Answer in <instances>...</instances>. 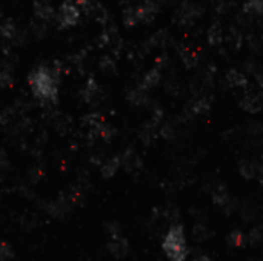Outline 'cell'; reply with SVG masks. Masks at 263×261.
I'll return each instance as SVG.
<instances>
[{
  "mask_svg": "<svg viewBox=\"0 0 263 261\" xmlns=\"http://www.w3.org/2000/svg\"><path fill=\"white\" fill-rule=\"evenodd\" d=\"M60 80V66L56 62L54 66L40 65L31 71L28 76V83L34 97L43 102L54 103L57 100V85Z\"/></svg>",
  "mask_w": 263,
  "mask_h": 261,
  "instance_id": "6da1fadb",
  "label": "cell"
},
{
  "mask_svg": "<svg viewBox=\"0 0 263 261\" xmlns=\"http://www.w3.org/2000/svg\"><path fill=\"white\" fill-rule=\"evenodd\" d=\"M162 249L170 261H186L188 258V244L186 236L182 224H171L168 232L165 233V238L162 241Z\"/></svg>",
  "mask_w": 263,
  "mask_h": 261,
  "instance_id": "7a4b0ae2",
  "label": "cell"
},
{
  "mask_svg": "<svg viewBox=\"0 0 263 261\" xmlns=\"http://www.w3.org/2000/svg\"><path fill=\"white\" fill-rule=\"evenodd\" d=\"M56 19H57V23L60 28L76 27L80 20V10L73 0H65L59 8V14Z\"/></svg>",
  "mask_w": 263,
  "mask_h": 261,
  "instance_id": "3957f363",
  "label": "cell"
},
{
  "mask_svg": "<svg viewBox=\"0 0 263 261\" xmlns=\"http://www.w3.org/2000/svg\"><path fill=\"white\" fill-rule=\"evenodd\" d=\"M202 14H203V8L200 5L189 2V0H185L179 10V20L182 25H191V23L196 19H199Z\"/></svg>",
  "mask_w": 263,
  "mask_h": 261,
  "instance_id": "277c9868",
  "label": "cell"
},
{
  "mask_svg": "<svg viewBox=\"0 0 263 261\" xmlns=\"http://www.w3.org/2000/svg\"><path fill=\"white\" fill-rule=\"evenodd\" d=\"M73 203H74L73 197H60L56 201H51L50 204H48L46 212L50 213L53 218L60 220L69 213L71 207H73Z\"/></svg>",
  "mask_w": 263,
  "mask_h": 261,
  "instance_id": "5b68a950",
  "label": "cell"
},
{
  "mask_svg": "<svg viewBox=\"0 0 263 261\" xmlns=\"http://www.w3.org/2000/svg\"><path fill=\"white\" fill-rule=\"evenodd\" d=\"M108 250L114 258L122 259L128 255L129 252V243L123 236V233H117L109 236V243H108Z\"/></svg>",
  "mask_w": 263,
  "mask_h": 261,
  "instance_id": "8992f818",
  "label": "cell"
},
{
  "mask_svg": "<svg viewBox=\"0 0 263 261\" xmlns=\"http://www.w3.org/2000/svg\"><path fill=\"white\" fill-rule=\"evenodd\" d=\"M159 2L156 0H143V4L136 7V11H137V17H139V22H143V23H151L156 17V14L159 13Z\"/></svg>",
  "mask_w": 263,
  "mask_h": 261,
  "instance_id": "52a82bcc",
  "label": "cell"
},
{
  "mask_svg": "<svg viewBox=\"0 0 263 261\" xmlns=\"http://www.w3.org/2000/svg\"><path fill=\"white\" fill-rule=\"evenodd\" d=\"M212 203L214 204H217L220 209H223L225 212L228 210H231L232 209V198L228 195V191H226V187L223 186V184H219V186H216L212 189Z\"/></svg>",
  "mask_w": 263,
  "mask_h": 261,
  "instance_id": "ba28073f",
  "label": "cell"
},
{
  "mask_svg": "<svg viewBox=\"0 0 263 261\" xmlns=\"http://www.w3.org/2000/svg\"><path fill=\"white\" fill-rule=\"evenodd\" d=\"M34 16L39 22H51L54 17H56V13H54V8L45 2V0H36L34 2Z\"/></svg>",
  "mask_w": 263,
  "mask_h": 261,
  "instance_id": "9c48e42d",
  "label": "cell"
},
{
  "mask_svg": "<svg viewBox=\"0 0 263 261\" xmlns=\"http://www.w3.org/2000/svg\"><path fill=\"white\" fill-rule=\"evenodd\" d=\"M240 108L249 114H255L261 109V97L260 94H254V92H248L246 96L242 97L240 100Z\"/></svg>",
  "mask_w": 263,
  "mask_h": 261,
  "instance_id": "30bf717a",
  "label": "cell"
},
{
  "mask_svg": "<svg viewBox=\"0 0 263 261\" xmlns=\"http://www.w3.org/2000/svg\"><path fill=\"white\" fill-rule=\"evenodd\" d=\"M238 171H240V175L243 178H246V180H255V178H260L261 166L258 163L243 160V161H240V164H238Z\"/></svg>",
  "mask_w": 263,
  "mask_h": 261,
  "instance_id": "8fae6325",
  "label": "cell"
},
{
  "mask_svg": "<svg viewBox=\"0 0 263 261\" xmlns=\"http://www.w3.org/2000/svg\"><path fill=\"white\" fill-rule=\"evenodd\" d=\"M120 166H123V169L128 172H134V171L140 169L142 160L133 149H126L123 152V155H120Z\"/></svg>",
  "mask_w": 263,
  "mask_h": 261,
  "instance_id": "7c38bea8",
  "label": "cell"
},
{
  "mask_svg": "<svg viewBox=\"0 0 263 261\" xmlns=\"http://www.w3.org/2000/svg\"><path fill=\"white\" fill-rule=\"evenodd\" d=\"M99 92H100V88H99L97 82H95L94 79H89L83 85V88L80 91V96H82V99H83L85 103H92L95 99H97Z\"/></svg>",
  "mask_w": 263,
  "mask_h": 261,
  "instance_id": "4fadbf2b",
  "label": "cell"
},
{
  "mask_svg": "<svg viewBox=\"0 0 263 261\" xmlns=\"http://www.w3.org/2000/svg\"><path fill=\"white\" fill-rule=\"evenodd\" d=\"M225 82L229 88H246L248 86V79L245 74L238 73L237 69H229L226 76H225Z\"/></svg>",
  "mask_w": 263,
  "mask_h": 261,
  "instance_id": "5bb4252c",
  "label": "cell"
},
{
  "mask_svg": "<svg viewBox=\"0 0 263 261\" xmlns=\"http://www.w3.org/2000/svg\"><path fill=\"white\" fill-rule=\"evenodd\" d=\"M160 79H162V76H160V69L153 68V69L148 71V73H147L145 76H143L140 88H142V89H145V91L153 89V88H156V86L160 83Z\"/></svg>",
  "mask_w": 263,
  "mask_h": 261,
  "instance_id": "9a60e30c",
  "label": "cell"
},
{
  "mask_svg": "<svg viewBox=\"0 0 263 261\" xmlns=\"http://www.w3.org/2000/svg\"><path fill=\"white\" fill-rule=\"evenodd\" d=\"M120 168V157H112L102 163L100 166V174L103 178H111L115 175V172Z\"/></svg>",
  "mask_w": 263,
  "mask_h": 261,
  "instance_id": "2e32d148",
  "label": "cell"
},
{
  "mask_svg": "<svg viewBox=\"0 0 263 261\" xmlns=\"http://www.w3.org/2000/svg\"><path fill=\"white\" fill-rule=\"evenodd\" d=\"M206 37H208V43L211 46H220L222 45V42H223V31H222V27H220L219 22H214L212 25L209 27Z\"/></svg>",
  "mask_w": 263,
  "mask_h": 261,
  "instance_id": "e0dca14e",
  "label": "cell"
},
{
  "mask_svg": "<svg viewBox=\"0 0 263 261\" xmlns=\"http://www.w3.org/2000/svg\"><path fill=\"white\" fill-rule=\"evenodd\" d=\"M128 100H129V103L134 105V106H143V105H147V103H148L150 99H148L147 91H145V89H142V88L139 86V88H134V89L129 91V94H128Z\"/></svg>",
  "mask_w": 263,
  "mask_h": 261,
  "instance_id": "ac0fdd59",
  "label": "cell"
},
{
  "mask_svg": "<svg viewBox=\"0 0 263 261\" xmlns=\"http://www.w3.org/2000/svg\"><path fill=\"white\" fill-rule=\"evenodd\" d=\"M189 108H191V111H193L194 115H202V114L209 112V109H211V102H209L206 97H199V99H196V100L191 102Z\"/></svg>",
  "mask_w": 263,
  "mask_h": 261,
  "instance_id": "d6986e66",
  "label": "cell"
},
{
  "mask_svg": "<svg viewBox=\"0 0 263 261\" xmlns=\"http://www.w3.org/2000/svg\"><path fill=\"white\" fill-rule=\"evenodd\" d=\"M17 34V27L16 23L13 22V19H7L0 23V36L4 39H8V40H13Z\"/></svg>",
  "mask_w": 263,
  "mask_h": 261,
  "instance_id": "ffe728a7",
  "label": "cell"
},
{
  "mask_svg": "<svg viewBox=\"0 0 263 261\" xmlns=\"http://www.w3.org/2000/svg\"><path fill=\"white\" fill-rule=\"evenodd\" d=\"M179 53H180V56H182V62H183L185 68L193 69V68L197 66L199 57H197V54H196L194 51H191V50H188V48H185V50H183V48H179Z\"/></svg>",
  "mask_w": 263,
  "mask_h": 261,
  "instance_id": "44dd1931",
  "label": "cell"
},
{
  "mask_svg": "<svg viewBox=\"0 0 263 261\" xmlns=\"http://www.w3.org/2000/svg\"><path fill=\"white\" fill-rule=\"evenodd\" d=\"M191 233H193V240L197 241V243L208 240L209 235H211V232L208 230V227H206L203 223H197V224L193 227V232H191Z\"/></svg>",
  "mask_w": 263,
  "mask_h": 261,
  "instance_id": "7402d4cb",
  "label": "cell"
},
{
  "mask_svg": "<svg viewBox=\"0 0 263 261\" xmlns=\"http://www.w3.org/2000/svg\"><path fill=\"white\" fill-rule=\"evenodd\" d=\"M122 19H123V25L126 28H133V27H136L137 23H139L137 11H136V8H131V7H128V8L123 10Z\"/></svg>",
  "mask_w": 263,
  "mask_h": 261,
  "instance_id": "603a6c76",
  "label": "cell"
},
{
  "mask_svg": "<svg viewBox=\"0 0 263 261\" xmlns=\"http://www.w3.org/2000/svg\"><path fill=\"white\" fill-rule=\"evenodd\" d=\"M226 241H228V244H229L231 247H242V246L245 244L246 238H245V235H243L242 230L235 229V230H232V232L228 235Z\"/></svg>",
  "mask_w": 263,
  "mask_h": 261,
  "instance_id": "cb8c5ba5",
  "label": "cell"
},
{
  "mask_svg": "<svg viewBox=\"0 0 263 261\" xmlns=\"http://www.w3.org/2000/svg\"><path fill=\"white\" fill-rule=\"evenodd\" d=\"M243 11L251 16H260L263 13V0H246Z\"/></svg>",
  "mask_w": 263,
  "mask_h": 261,
  "instance_id": "d4e9b609",
  "label": "cell"
},
{
  "mask_svg": "<svg viewBox=\"0 0 263 261\" xmlns=\"http://www.w3.org/2000/svg\"><path fill=\"white\" fill-rule=\"evenodd\" d=\"M91 17H94L95 20L100 22V23H106V22H108V19H109V14H108L106 8H103L100 4H95V8H94V11H92Z\"/></svg>",
  "mask_w": 263,
  "mask_h": 261,
  "instance_id": "484cf974",
  "label": "cell"
},
{
  "mask_svg": "<svg viewBox=\"0 0 263 261\" xmlns=\"http://www.w3.org/2000/svg\"><path fill=\"white\" fill-rule=\"evenodd\" d=\"M14 258V249L10 243L0 241V261H8Z\"/></svg>",
  "mask_w": 263,
  "mask_h": 261,
  "instance_id": "4316f807",
  "label": "cell"
},
{
  "mask_svg": "<svg viewBox=\"0 0 263 261\" xmlns=\"http://www.w3.org/2000/svg\"><path fill=\"white\" fill-rule=\"evenodd\" d=\"M14 83V79L8 69H0V89L10 88Z\"/></svg>",
  "mask_w": 263,
  "mask_h": 261,
  "instance_id": "83f0119b",
  "label": "cell"
},
{
  "mask_svg": "<svg viewBox=\"0 0 263 261\" xmlns=\"http://www.w3.org/2000/svg\"><path fill=\"white\" fill-rule=\"evenodd\" d=\"M248 243L252 247H257L261 243V230H260V227L251 229V232L248 233Z\"/></svg>",
  "mask_w": 263,
  "mask_h": 261,
  "instance_id": "f1b7e54d",
  "label": "cell"
},
{
  "mask_svg": "<svg viewBox=\"0 0 263 261\" xmlns=\"http://www.w3.org/2000/svg\"><path fill=\"white\" fill-rule=\"evenodd\" d=\"M100 69L103 71V73H106V74H112L114 71H115V63H114V60H112L109 56L102 57V59H100Z\"/></svg>",
  "mask_w": 263,
  "mask_h": 261,
  "instance_id": "f546056e",
  "label": "cell"
},
{
  "mask_svg": "<svg viewBox=\"0 0 263 261\" xmlns=\"http://www.w3.org/2000/svg\"><path fill=\"white\" fill-rule=\"evenodd\" d=\"M166 40H168V31L160 30V31H157V33L153 36V39L150 40V43H151L153 46H160V45H165Z\"/></svg>",
  "mask_w": 263,
  "mask_h": 261,
  "instance_id": "4dcf8cb0",
  "label": "cell"
},
{
  "mask_svg": "<svg viewBox=\"0 0 263 261\" xmlns=\"http://www.w3.org/2000/svg\"><path fill=\"white\" fill-rule=\"evenodd\" d=\"M31 28H33V33L37 39H43L46 36V25L43 22H34Z\"/></svg>",
  "mask_w": 263,
  "mask_h": 261,
  "instance_id": "1f68e13d",
  "label": "cell"
},
{
  "mask_svg": "<svg viewBox=\"0 0 263 261\" xmlns=\"http://www.w3.org/2000/svg\"><path fill=\"white\" fill-rule=\"evenodd\" d=\"M231 40H232V43H234V48H240V45H242V36H240V33H238L235 28H231Z\"/></svg>",
  "mask_w": 263,
  "mask_h": 261,
  "instance_id": "d6a6232c",
  "label": "cell"
},
{
  "mask_svg": "<svg viewBox=\"0 0 263 261\" xmlns=\"http://www.w3.org/2000/svg\"><path fill=\"white\" fill-rule=\"evenodd\" d=\"M0 168H10V158L5 154V151H0Z\"/></svg>",
  "mask_w": 263,
  "mask_h": 261,
  "instance_id": "836d02e7",
  "label": "cell"
},
{
  "mask_svg": "<svg viewBox=\"0 0 263 261\" xmlns=\"http://www.w3.org/2000/svg\"><path fill=\"white\" fill-rule=\"evenodd\" d=\"M248 40H249V48H252L254 51H257L258 46H260V40H258L255 36H249Z\"/></svg>",
  "mask_w": 263,
  "mask_h": 261,
  "instance_id": "e575fe53",
  "label": "cell"
},
{
  "mask_svg": "<svg viewBox=\"0 0 263 261\" xmlns=\"http://www.w3.org/2000/svg\"><path fill=\"white\" fill-rule=\"evenodd\" d=\"M191 261H214V259L209 258L208 255H197V256H194Z\"/></svg>",
  "mask_w": 263,
  "mask_h": 261,
  "instance_id": "d590c367",
  "label": "cell"
},
{
  "mask_svg": "<svg viewBox=\"0 0 263 261\" xmlns=\"http://www.w3.org/2000/svg\"><path fill=\"white\" fill-rule=\"evenodd\" d=\"M133 2H134V0H122V4H126V5H129Z\"/></svg>",
  "mask_w": 263,
  "mask_h": 261,
  "instance_id": "8d00e7d4",
  "label": "cell"
},
{
  "mask_svg": "<svg viewBox=\"0 0 263 261\" xmlns=\"http://www.w3.org/2000/svg\"><path fill=\"white\" fill-rule=\"evenodd\" d=\"M156 2H157V0H156ZM159 2H165V0H159Z\"/></svg>",
  "mask_w": 263,
  "mask_h": 261,
  "instance_id": "74e56055",
  "label": "cell"
},
{
  "mask_svg": "<svg viewBox=\"0 0 263 261\" xmlns=\"http://www.w3.org/2000/svg\"><path fill=\"white\" fill-rule=\"evenodd\" d=\"M0 180H2V177H0Z\"/></svg>",
  "mask_w": 263,
  "mask_h": 261,
  "instance_id": "f35d334b",
  "label": "cell"
}]
</instances>
